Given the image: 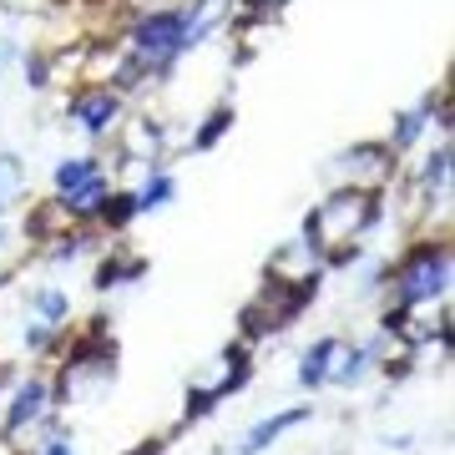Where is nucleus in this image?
Here are the masks:
<instances>
[{
    "label": "nucleus",
    "instance_id": "8",
    "mask_svg": "<svg viewBox=\"0 0 455 455\" xmlns=\"http://www.w3.org/2000/svg\"><path fill=\"white\" fill-rule=\"evenodd\" d=\"M20 188H26V167H20V157L0 152V212L20 197Z\"/></svg>",
    "mask_w": 455,
    "mask_h": 455
},
{
    "label": "nucleus",
    "instance_id": "7",
    "mask_svg": "<svg viewBox=\"0 0 455 455\" xmlns=\"http://www.w3.org/2000/svg\"><path fill=\"white\" fill-rule=\"evenodd\" d=\"M334 355H339V339H319L309 355H304L299 379H304V385H324V379H329V359H334Z\"/></svg>",
    "mask_w": 455,
    "mask_h": 455
},
{
    "label": "nucleus",
    "instance_id": "15",
    "mask_svg": "<svg viewBox=\"0 0 455 455\" xmlns=\"http://www.w3.org/2000/svg\"><path fill=\"white\" fill-rule=\"evenodd\" d=\"M36 309L46 314V319H66V309H71V304H66V293H61V289H46L41 299H36Z\"/></svg>",
    "mask_w": 455,
    "mask_h": 455
},
{
    "label": "nucleus",
    "instance_id": "16",
    "mask_svg": "<svg viewBox=\"0 0 455 455\" xmlns=\"http://www.w3.org/2000/svg\"><path fill=\"white\" fill-rule=\"evenodd\" d=\"M132 212H137V197H112V203H107V223L122 228V223L132 218Z\"/></svg>",
    "mask_w": 455,
    "mask_h": 455
},
{
    "label": "nucleus",
    "instance_id": "12",
    "mask_svg": "<svg viewBox=\"0 0 455 455\" xmlns=\"http://www.w3.org/2000/svg\"><path fill=\"white\" fill-rule=\"evenodd\" d=\"M167 197H172V178H152L137 197V212H152V208H167Z\"/></svg>",
    "mask_w": 455,
    "mask_h": 455
},
{
    "label": "nucleus",
    "instance_id": "5",
    "mask_svg": "<svg viewBox=\"0 0 455 455\" xmlns=\"http://www.w3.org/2000/svg\"><path fill=\"white\" fill-rule=\"evenodd\" d=\"M344 167H349V178L385 182L390 178V147H355V152L344 157Z\"/></svg>",
    "mask_w": 455,
    "mask_h": 455
},
{
    "label": "nucleus",
    "instance_id": "2",
    "mask_svg": "<svg viewBox=\"0 0 455 455\" xmlns=\"http://www.w3.org/2000/svg\"><path fill=\"white\" fill-rule=\"evenodd\" d=\"M445 283H451V253H445V248H420V253L405 263V274H400V304H405V309L430 304L435 293H445Z\"/></svg>",
    "mask_w": 455,
    "mask_h": 455
},
{
    "label": "nucleus",
    "instance_id": "13",
    "mask_svg": "<svg viewBox=\"0 0 455 455\" xmlns=\"http://www.w3.org/2000/svg\"><path fill=\"white\" fill-rule=\"evenodd\" d=\"M228 127H233V112L223 107V112H212V116H208V127H203V132L193 137V147H212V142H218V137H223Z\"/></svg>",
    "mask_w": 455,
    "mask_h": 455
},
{
    "label": "nucleus",
    "instance_id": "11",
    "mask_svg": "<svg viewBox=\"0 0 455 455\" xmlns=\"http://www.w3.org/2000/svg\"><path fill=\"white\" fill-rule=\"evenodd\" d=\"M97 178V163L92 157H66L61 167H56V188L61 193H71V188H82V182H92Z\"/></svg>",
    "mask_w": 455,
    "mask_h": 455
},
{
    "label": "nucleus",
    "instance_id": "19",
    "mask_svg": "<svg viewBox=\"0 0 455 455\" xmlns=\"http://www.w3.org/2000/svg\"><path fill=\"white\" fill-rule=\"evenodd\" d=\"M137 455H157V445H142V451H137Z\"/></svg>",
    "mask_w": 455,
    "mask_h": 455
},
{
    "label": "nucleus",
    "instance_id": "1",
    "mask_svg": "<svg viewBox=\"0 0 455 455\" xmlns=\"http://www.w3.org/2000/svg\"><path fill=\"white\" fill-rule=\"evenodd\" d=\"M374 218V203H370V193H339V197H329L319 212H309V223H304V238L309 243L304 248H334V243H355V233L364 223Z\"/></svg>",
    "mask_w": 455,
    "mask_h": 455
},
{
    "label": "nucleus",
    "instance_id": "9",
    "mask_svg": "<svg viewBox=\"0 0 455 455\" xmlns=\"http://www.w3.org/2000/svg\"><path fill=\"white\" fill-rule=\"evenodd\" d=\"M41 405H46V385H20V395H16V410H11V430H20L26 420H36L41 415Z\"/></svg>",
    "mask_w": 455,
    "mask_h": 455
},
{
    "label": "nucleus",
    "instance_id": "3",
    "mask_svg": "<svg viewBox=\"0 0 455 455\" xmlns=\"http://www.w3.org/2000/svg\"><path fill=\"white\" fill-rule=\"evenodd\" d=\"M132 46H137V56L152 66L172 61L182 51V16L178 11H157V16H147L137 31H132Z\"/></svg>",
    "mask_w": 455,
    "mask_h": 455
},
{
    "label": "nucleus",
    "instance_id": "20",
    "mask_svg": "<svg viewBox=\"0 0 455 455\" xmlns=\"http://www.w3.org/2000/svg\"><path fill=\"white\" fill-rule=\"evenodd\" d=\"M253 5H278V0H253Z\"/></svg>",
    "mask_w": 455,
    "mask_h": 455
},
{
    "label": "nucleus",
    "instance_id": "17",
    "mask_svg": "<svg viewBox=\"0 0 455 455\" xmlns=\"http://www.w3.org/2000/svg\"><path fill=\"white\" fill-rule=\"evenodd\" d=\"M420 127H425V116H420V112H410V116H400V132H395V147H405V142H415V137H420Z\"/></svg>",
    "mask_w": 455,
    "mask_h": 455
},
{
    "label": "nucleus",
    "instance_id": "18",
    "mask_svg": "<svg viewBox=\"0 0 455 455\" xmlns=\"http://www.w3.org/2000/svg\"><path fill=\"white\" fill-rule=\"evenodd\" d=\"M41 455H71V445H61V440H51V445H46Z\"/></svg>",
    "mask_w": 455,
    "mask_h": 455
},
{
    "label": "nucleus",
    "instance_id": "10",
    "mask_svg": "<svg viewBox=\"0 0 455 455\" xmlns=\"http://www.w3.org/2000/svg\"><path fill=\"white\" fill-rule=\"evenodd\" d=\"M101 203H107V182L92 178V182H82V188H71L61 208H66V212H97Z\"/></svg>",
    "mask_w": 455,
    "mask_h": 455
},
{
    "label": "nucleus",
    "instance_id": "6",
    "mask_svg": "<svg viewBox=\"0 0 455 455\" xmlns=\"http://www.w3.org/2000/svg\"><path fill=\"white\" fill-rule=\"evenodd\" d=\"M309 420V410H283V415H268L263 425H253V435H248V451H268L283 430H293V425Z\"/></svg>",
    "mask_w": 455,
    "mask_h": 455
},
{
    "label": "nucleus",
    "instance_id": "4",
    "mask_svg": "<svg viewBox=\"0 0 455 455\" xmlns=\"http://www.w3.org/2000/svg\"><path fill=\"white\" fill-rule=\"evenodd\" d=\"M71 122H82L86 132H107L116 122V97L112 92H82L71 101Z\"/></svg>",
    "mask_w": 455,
    "mask_h": 455
},
{
    "label": "nucleus",
    "instance_id": "14",
    "mask_svg": "<svg viewBox=\"0 0 455 455\" xmlns=\"http://www.w3.org/2000/svg\"><path fill=\"white\" fill-rule=\"evenodd\" d=\"M445 178H451V147H440L435 157H430V167H425V188H445Z\"/></svg>",
    "mask_w": 455,
    "mask_h": 455
}]
</instances>
